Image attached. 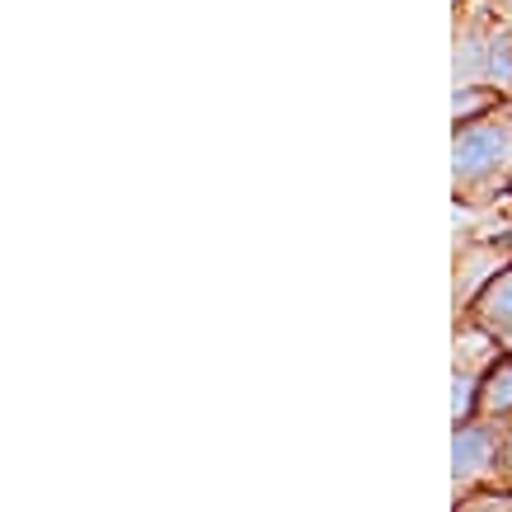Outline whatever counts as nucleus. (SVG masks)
Returning a JSON list of instances; mask_svg holds the SVG:
<instances>
[{
	"label": "nucleus",
	"instance_id": "obj_4",
	"mask_svg": "<svg viewBox=\"0 0 512 512\" xmlns=\"http://www.w3.org/2000/svg\"><path fill=\"white\" fill-rule=\"evenodd\" d=\"M498 15L489 0H456V43H451V90L489 85V52H494Z\"/></svg>",
	"mask_w": 512,
	"mask_h": 512
},
{
	"label": "nucleus",
	"instance_id": "obj_12",
	"mask_svg": "<svg viewBox=\"0 0 512 512\" xmlns=\"http://www.w3.org/2000/svg\"><path fill=\"white\" fill-rule=\"evenodd\" d=\"M489 10H494L498 19H503V24H508L512 29V0H489Z\"/></svg>",
	"mask_w": 512,
	"mask_h": 512
},
{
	"label": "nucleus",
	"instance_id": "obj_7",
	"mask_svg": "<svg viewBox=\"0 0 512 512\" xmlns=\"http://www.w3.org/2000/svg\"><path fill=\"white\" fill-rule=\"evenodd\" d=\"M480 419H494L508 428L512 423V353H503L494 362V372L484 376L480 390Z\"/></svg>",
	"mask_w": 512,
	"mask_h": 512
},
{
	"label": "nucleus",
	"instance_id": "obj_9",
	"mask_svg": "<svg viewBox=\"0 0 512 512\" xmlns=\"http://www.w3.org/2000/svg\"><path fill=\"white\" fill-rule=\"evenodd\" d=\"M489 85L503 90L512 99V29L498 19V33H494V52H489Z\"/></svg>",
	"mask_w": 512,
	"mask_h": 512
},
{
	"label": "nucleus",
	"instance_id": "obj_10",
	"mask_svg": "<svg viewBox=\"0 0 512 512\" xmlns=\"http://www.w3.org/2000/svg\"><path fill=\"white\" fill-rule=\"evenodd\" d=\"M451 512H512V489H480L470 498H456Z\"/></svg>",
	"mask_w": 512,
	"mask_h": 512
},
{
	"label": "nucleus",
	"instance_id": "obj_2",
	"mask_svg": "<svg viewBox=\"0 0 512 512\" xmlns=\"http://www.w3.org/2000/svg\"><path fill=\"white\" fill-rule=\"evenodd\" d=\"M451 503L456 498H470L480 489H508V475H503V423L494 419H475L456 423L451 428Z\"/></svg>",
	"mask_w": 512,
	"mask_h": 512
},
{
	"label": "nucleus",
	"instance_id": "obj_1",
	"mask_svg": "<svg viewBox=\"0 0 512 512\" xmlns=\"http://www.w3.org/2000/svg\"><path fill=\"white\" fill-rule=\"evenodd\" d=\"M451 193L461 207H494L512 198V99L489 118L451 132Z\"/></svg>",
	"mask_w": 512,
	"mask_h": 512
},
{
	"label": "nucleus",
	"instance_id": "obj_3",
	"mask_svg": "<svg viewBox=\"0 0 512 512\" xmlns=\"http://www.w3.org/2000/svg\"><path fill=\"white\" fill-rule=\"evenodd\" d=\"M498 357H503V348L475 320H456V343H451V428L480 414L484 376L494 372Z\"/></svg>",
	"mask_w": 512,
	"mask_h": 512
},
{
	"label": "nucleus",
	"instance_id": "obj_6",
	"mask_svg": "<svg viewBox=\"0 0 512 512\" xmlns=\"http://www.w3.org/2000/svg\"><path fill=\"white\" fill-rule=\"evenodd\" d=\"M456 320H475L503 353H512V264L503 268V273L470 301V311L456 315Z\"/></svg>",
	"mask_w": 512,
	"mask_h": 512
},
{
	"label": "nucleus",
	"instance_id": "obj_5",
	"mask_svg": "<svg viewBox=\"0 0 512 512\" xmlns=\"http://www.w3.org/2000/svg\"><path fill=\"white\" fill-rule=\"evenodd\" d=\"M512 264V235H456V315L470 311V301Z\"/></svg>",
	"mask_w": 512,
	"mask_h": 512
},
{
	"label": "nucleus",
	"instance_id": "obj_11",
	"mask_svg": "<svg viewBox=\"0 0 512 512\" xmlns=\"http://www.w3.org/2000/svg\"><path fill=\"white\" fill-rule=\"evenodd\" d=\"M503 475H508V489H512V423L503 428Z\"/></svg>",
	"mask_w": 512,
	"mask_h": 512
},
{
	"label": "nucleus",
	"instance_id": "obj_8",
	"mask_svg": "<svg viewBox=\"0 0 512 512\" xmlns=\"http://www.w3.org/2000/svg\"><path fill=\"white\" fill-rule=\"evenodd\" d=\"M508 104V94L494 90V85H470V90H456L451 94V127H466L475 118H489L494 109Z\"/></svg>",
	"mask_w": 512,
	"mask_h": 512
}]
</instances>
